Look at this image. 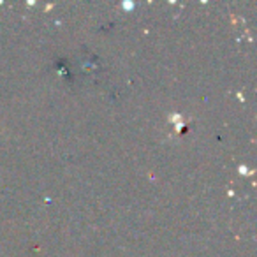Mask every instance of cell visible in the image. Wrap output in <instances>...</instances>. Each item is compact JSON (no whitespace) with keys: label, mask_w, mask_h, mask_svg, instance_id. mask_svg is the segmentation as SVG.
I'll return each instance as SVG.
<instances>
[{"label":"cell","mask_w":257,"mask_h":257,"mask_svg":"<svg viewBox=\"0 0 257 257\" xmlns=\"http://www.w3.org/2000/svg\"><path fill=\"white\" fill-rule=\"evenodd\" d=\"M121 6H123L125 11H133V9H134V4H133V2H131V4H128V2H123Z\"/></svg>","instance_id":"6da1fadb"}]
</instances>
